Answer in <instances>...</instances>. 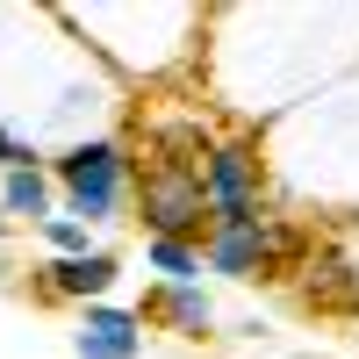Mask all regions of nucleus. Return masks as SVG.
Instances as JSON below:
<instances>
[{"instance_id": "7ed1b4c3", "label": "nucleus", "mask_w": 359, "mask_h": 359, "mask_svg": "<svg viewBox=\"0 0 359 359\" xmlns=\"http://www.w3.org/2000/svg\"><path fill=\"white\" fill-rule=\"evenodd\" d=\"M201 194H208V230L259 223V158L245 144H216L201 158Z\"/></svg>"}, {"instance_id": "423d86ee", "label": "nucleus", "mask_w": 359, "mask_h": 359, "mask_svg": "<svg viewBox=\"0 0 359 359\" xmlns=\"http://www.w3.org/2000/svg\"><path fill=\"white\" fill-rule=\"evenodd\" d=\"M108 280H115V259H108V252L50 259V266H43V294H108Z\"/></svg>"}, {"instance_id": "20e7f679", "label": "nucleus", "mask_w": 359, "mask_h": 359, "mask_svg": "<svg viewBox=\"0 0 359 359\" xmlns=\"http://www.w3.org/2000/svg\"><path fill=\"white\" fill-rule=\"evenodd\" d=\"M280 245H287V237L266 223V216H259V223H223V230H208V259H216V273H230V280L266 273Z\"/></svg>"}, {"instance_id": "39448f33", "label": "nucleus", "mask_w": 359, "mask_h": 359, "mask_svg": "<svg viewBox=\"0 0 359 359\" xmlns=\"http://www.w3.org/2000/svg\"><path fill=\"white\" fill-rule=\"evenodd\" d=\"M72 345H79V359H137L144 352V316H130V309H86Z\"/></svg>"}, {"instance_id": "0eeeda50", "label": "nucleus", "mask_w": 359, "mask_h": 359, "mask_svg": "<svg viewBox=\"0 0 359 359\" xmlns=\"http://www.w3.org/2000/svg\"><path fill=\"white\" fill-rule=\"evenodd\" d=\"M151 309H158L165 323H180L187 338H201L208 323H216V309H208V294H201L194 280H187V287H158V294H151Z\"/></svg>"}, {"instance_id": "9d476101", "label": "nucleus", "mask_w": 359, "mask_h": 359, "mask_svg": "<svg viewBox=\"0 0 359 359\" xmlns=\"http://www.w3.org/2000/svg\"><path fill=\"white\" fill-rule=\"evenodd\" d=\"M43 237L57 259H86V223L79 216H43Z\"/></svg>"}, {"instance_id": "1a4fd4ad", "label": "nucleus", "mask_w": 359, "mask_h": 359, "mask_svg": "<svg viewBox=\"0 0 359 359\" xmlns=\"http://www.w3.org/2000/svg\"><path fill=\"white\" fill-rule=\"evenodd\" d=\"M151 266L165 273V287H187V280L201 273V259H194L187 245H172V237H151Z\"/></svg>"}, {"instance_id": "f257e3e1", "label": "nucleus", "mask_w": 359, "mask_h": 359, "mask_svg": "<svg viewBox=\"0 0 359 359\" xmlns=\"http://www.w3.org/2000/svg\"><path fill=\"white\" fill-rule=\"evenodd\" d=\"M57 187H65V201H72L79 223H115L123 187H130L123 144H72V151L57 158Z\"/></svg>"}, {"instance_id": "9b49d317", "label": "nucleus", "mask_w": 359, "mask_h": 359, "mask_svg": "<svg viewBox=\"0 0 359 359\" xmlns=\"http://www.w3.org/2000/svg\"><path fill=\"white\" fill-rule=\"evenodd\" d=\"M0 230H8V223H0Z\"/></svg>"}, {"instance_id": "f03ea898", "label": "nucleus", "mask_w": 359, "mask_h": 359, "mask_svg": "<svg viewBox=\"0 0 359 359\" xmlns=\"http://www.w3.org/2000/svg\"><path fill=\"white\" fill-rule=\"evenodd\" d=\"M144 223H151V237H172V245L201 237V223H208L201 172L194 165H151L144 172Z\"/></svg>"}, {"instance_id": "6e6552de", "label": "nucleus", "mask_w": 359, "mask_h": 359, "mask_svg": "<svg viewBox=\"0 0 359 359\" xmlns=\"http://www.w3.org/2000/svg\"><path fill=\"white\" fill-rule=\"evenodd\" d=\"M0 208H8V216H36V223H43V208H50V180H43L36 165H15L8 180H0Z\"/></svg>"}]
</instances>
